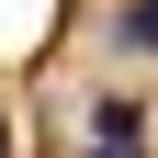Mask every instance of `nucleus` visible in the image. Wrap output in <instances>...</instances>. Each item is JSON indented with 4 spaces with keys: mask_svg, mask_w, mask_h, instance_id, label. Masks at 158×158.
I'll list each match as a JSON object with an SVG mask.
<instances>
[{
    "mask_svg": "<svg viewBox=\"0 0 158 158\" xmlns=\"http://www.w3.org/2000/svg\"><path fill=\"white\" fill-rule=\"evenodd\" d=\"M90 147H102V158H135V147H147V113H135V102H90Z\"/></svg>",
    "mask_w": 158,
    "mask_h": 158,
    "instance_id": "obj_1",
    "label": "nucleus"
},
{
    "mask_svg": "<svg viewBox=\"0 0 158 158\" xmlns=\"http://www.w3.org/2000/svg\"><path fill=\"white\" fill-rule=\"evenodd\" d=\"M113 45L124 56H158V0H124V11H113Z\"/></svg>",
    "mask_w": 158,
    "mask_h": 158,
    "instance_id": "obj_2",
    "label": "nucleus"
}]
</instances>
